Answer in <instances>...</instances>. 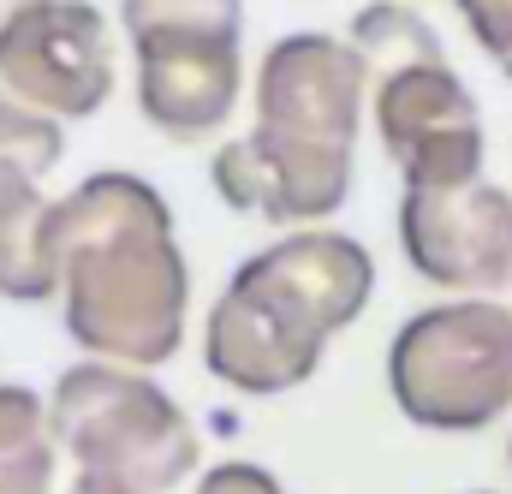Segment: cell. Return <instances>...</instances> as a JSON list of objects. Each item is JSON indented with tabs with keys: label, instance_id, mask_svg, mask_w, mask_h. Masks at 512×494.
Returning <instances> with one entry per match:
<instances>
[{
	"label": "cell",
	"instance_id": "8",
	"mask_svg": "<svg viewBox=\"0 0 512 494\" xmlns=\"http://www.w3.org/2000/svg\"><path fill=\"white\" fill-rule=\"evenodd\" d=\"M399 245L411 268L453 292H501L512 286V197L501 185H405Z\"/></svg>",
	"mask_w": 512,
	"mask_h": 494
},
{
	"label": "cell",
	"instance_id": "13",
	"mask_svg": "<svg viewBox=\"0 0 512 494\" xmlns=\"http://www.w3.org/2000/svg\"><path fill=\"white\" fill-rule=\"evenodd\" d=\"M60 155H66L60 120L0 90V179H48Z\"/></svg>",
	"mask_w": 512,
	"mask_h": 494
},
{
	"label": "cell",
	"instance_id": "1",
	"mask_svg": "<svg viewBox=\"0 0 512 494\" xmlns=\"http://www.w3.org/2000/svg\"><path fill=\"white\" fill-rule=\"evenodd\" d=\"M66 334L108 364L155 370L185 340L191 268L167 197L137 173H90L54 203Z\"/></svg>",
	"mask_w": 512,
	"mask_h": 494
},
{
	"label": "cell",
	"instance_id": "15",
	"mask_svg": "<svg viewBox=\"0 0 512 494\" xmlns=\"http://www.w3.org/2000/svg\"><path fill=\"white\" fill-rule=\"evenodd\" d=\"M197 494H286L262 465H245V459H227V465H215V471H203L197 477Z\"/></svg>",
	"mask_w": 512,
	"mask_h": 494
},
{
	"label": "cell",
	"instance_id": "2",
	"mask_svg": "<svg viewBox=\"0 0 512 494\" xmlns=\"http://www.w3.org/2000/svg\"><path fill=\"white\" fill-rule=\"evenodd\" d=\"M370 66L352 42L280 36L256 66V125L209 161L215 197L256 221H328L352 191Z\"/></svg>",
	"mask_w": 512,
	"mask_h": 494
},
{
	"label": "cell",
	"instance_id": "9",
	"mask_svg": "<svg viewBox=\"0 0 512 494\" xmlns=\"http://www.w3.org/2000/svg\"><path fill=\"white\" fill-rule=\"evenodd\" d=\"M376 125L405 185H459L483 167L477 102L441 54L376 72Z\"/></svg>",
	"mask_w": 512,
	"mask_h": 494
},
{
	"label": "cell",
	"instance_id": "14",
	"mask_svg": "<svg viewBox=\"0 0 512 494\" xmlns=\"http://www.w3.org/2000/svg\"><path fill=\"white\" fill-rule=\"evenodd\" d=\"M459 12H465L471 36L483 42V54L512 78V0H459Z\"/></svg>",
	"mask_w": 512,
	"mask_h": 494
},
{
	"label": "cell",
	"instance_id": "4",
	"mask_svg": "<svg viewBox=\"0 0 512 494\" xmlns=\"http://www.w3.org/2000/svg\"><path fill=\"white\" fill-rule=\"evenodd\" d=\"M48 423L72 465L66 494H173L197 471V429L173 393L108 358L54 381Z\"/></svg>",
	"mask_w": 512,
	"mask_h": 494
},
{
	"label": "cell",
	"instance_id": "6",
	"mask_svg": "<svg viewBox=\"0 0 512 494\" xmlns=\"http://www.w3.org/2000/svg\"><path fill=\"white\" fill-rule=\"evenodd\" d=\"M387 387L423 429H483L512 405V310L441 304L393 334Z\"/></svg>",
	"mask_w": 512,
	"mask_h": 494
},
{
	"label": "cell",
	"instance_id": "3",
	"mask_svg": "<svg viewBox=\"0 0 512 494\" xmlns=\"http://www.w3.org/2000/svg\"><path fill=\"white\" fill-rule=\"evenodd\" d=\"M370 292L376 262L358 239L322 227L286 233L245 256L221 286L203 328V364L233 393H286L316 375L322 346L364 316Z\"/></svg>",
	"mask_w": 512,
	"mask_h": 494
},
{
	"label": "cell",
	"instance_id": "10",
	"mask_svg": "<svg viewBox=\"0 0 512 494\" xmlns=\"http://www.w3.org/2000/svg\"><path fill=\"white\" fill-rule=\"evenodd\" d=\"M0 298L12 304L60 298L54 203L42 197V179H0Z\"/></svg>",
	"mask_w": 512,
	"mask_h": 494
},
{
	"label": "cell",
	"instance_id": "12",
	"mask_svg": "<svg viewBox=\"0 0 512 494\" xmlns=\"http://www.w3.org/2000/svg\"><path fill=\"white\" fill-rule=\"evenodd\" d=\"M346 42L364 54L370 78H376V72H393V66H411V60H435V54H441L435 30H429L411 6H399V0L364 6V12L352 18V36H346Z\"/></svg>",
	"mask_w": 512,
	"mask_h": 494
},
{
	"label": "cell",
	"instance_id": "7",
	"mask_svg": "<svg viewBox=\"0 0 512 494\" xmlns=\"http://www.w3.org/2000/svg\"><path fill=\"white\" fill-rule=\"evenodd\" d=\"M0 90L54 114L90 120L114 96V30L90 0H12L0 24Z\"/></svg>",
	"mask_w": 512,
	"mask_h": 494
},
{
	"label": "cell",
	"instance_id": "5",
	"mask_svg": "<svg viewBox=\"0 0 512 494\" xmlns=\"http://www.w3.org/2000/svg\"><path fill=\"white\" fill-rule=\"evenodd\" d=\"M137 54V114L167 143H203L239 108L245 0H120Z\"/></svg>",
	"mask_w": 512,
	"mask_h": 494
},
{
	"label": "cell",
	"instance_id": "16",
	"mask_svg": "<svg viewBox=\"0 0 512 494\" xmlns=\"http://www.w3.org/2000/svg\"><path fill=\"white\" fill-rule=\"evenodd\" d=\"M6 12H12V0H0V24H6Z\"/></svg>",
	"mask_w": 512,
	"mask_h": 494
},
{
	"label": "cell",
	"instance_id": "11",
	"mask_svg": "<svg viewBox=\"0 0 512 494\" xmlns=\"http://www.w3.org/2000/svg\"><path fill=\"white\" fill-rule=\"evenodd\" d=\"M60 441L42 393L0 387V494H54Z\"/></svg>",
	"mask_w": 512,
	"mask_h": 494
}]
</instances>
